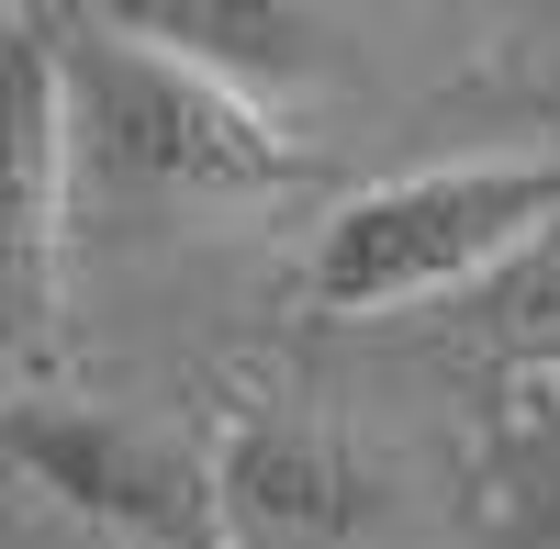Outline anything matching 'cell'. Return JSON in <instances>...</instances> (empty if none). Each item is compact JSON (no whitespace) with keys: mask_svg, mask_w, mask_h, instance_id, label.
I'll use <instances>...</instances> for the list:
<instances>
[{"mask_svg":"<svg viewBox=\"0 0 560 549\" xmlns=\"http://www.w3.org/2000/svg\"><path fill=\"white\" fill-rule=\"evenodd\" d=\"M68 213H79V135L57 12L0 23V359H45L68 314Z\"/></svg>","mask_w":560,"mask_h":549,"instance_id":"3957f363","label":"cell"},{"mask_svg":"<svg viewBox=\"0 0 560 549\" xmlns=\"http://www.w3.org/2000/svg\"><path fill=\"white\" fill-rule=\"evenodd\" d=\"M560 224V157H448L370 179L303 247V303L359 326V314H415L438 292L493 281L504 258H527Z\"/></svg>","mask_w":560,"mask_h":549,"instance_id":"7a4b0ae2","label":"cell"},{"mask_svg":"<svg viewBox=\"0 0 560 549\" xmlns=\"http://www.w3.org/2000/svg\"><path fill=\"white\" fill-rule=\"evenodd\" d=\"M0 448L68 493L79 516H102L124 538H158V549H213L224 505H213V471L147 416H113V404H0Z\"/></svg>","mask_w":560,"mask_h":549,"instance_id":"277c9868","label":"cell"},{"mask_svg":"<svg viewBox=\"0 0 560 549\" xmlns=\"http://www.w3.org/2000/svg\"><path fill=\"white\" fill-rule=\"evenodd\" d=\"M57 57H68L79 191L113 213H236V202H280L314 168L269 102L135 34L124 12H57Z\"/></svg>","mask_w":560,"mask_h":549,"instance_id":"6da1fadb","label":"cell"}]
</instances>
